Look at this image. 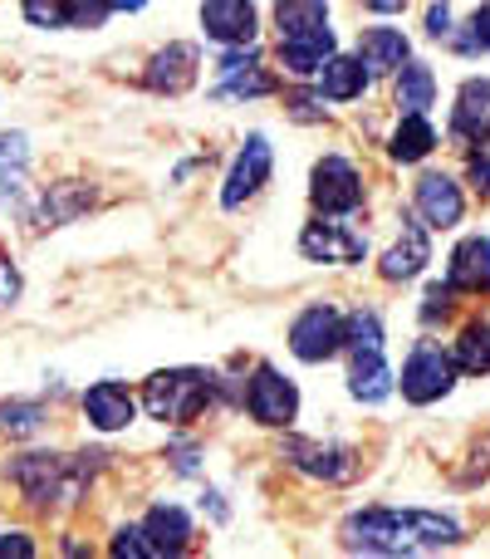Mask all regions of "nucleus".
Listing matches in <instances>:
<instances>
[{
    "instance_id": "nucleus-1",
    "label": "nucleus",
    "mask_w": 490,
    "mask_h": 559,
    "mask_svg": "<svg viewBox=\"0 0 490 559\" xmlns=\"http://www.w3.org/2000/svg\"><path fill=\"white\" fill-rule=\"evenodd\" d=\"M462 540V525L437 511H363L344 521V545L363 555H413Z\"/></svg>"
},
{
    "instance_id": "nucleus-2",
    "label": "nucleus",
    "mask_w": 490,
    "mask_h": 559,
    "mask_svg": "<svg viewBox=\"0 0 490 559\" xmlns=\"http://www.w3.org/2000/svg\"><path fill=\"white\" fill-rule=\"evenodd\" d=\"M104 466V452H79V456H59V452H25L20 462H10V481L25 491L29 506H64L79 501L84 486L94 481V472Z\"/></svg>"
},
{
    "instance_id": "nucleus-3",
    "label": "nucleus",
    "mask_w": 490,
    "mask_h": 559,
    "mask_svg": "<svg viewBox=\"0 0 490 559\" xmlns=\"http://www.w3.org/2000/svg\"><path fill=\"white\" fill-rule=\"evenodd\" d=\"M216 393V378L202 368H163L143 383V407L157 423H192Z\"/></svg>"
},
{
    "instance_id": "nucleus-4",
    "label": "nucleus",
    "mask_w": 490,
    "mask_h": 559,
    "mask_svg": "<svg viewBox=\"0 0 490 559\" xmlns=\"http://www.w3.org/2000/svg\"><path fill=\"white\" fill-rule=\"evenodd\" d=\"M452 388H456V358L446 354L442 344L422 338V344L413 348V358L403 364V397L427 407V403H437V397H446Z\"/></svg>"
},
{
    "instance_id": "nucleus-5",
    "label": "nucleus",
    "mask_w": 490,
    "mask_h": 559,
    "mask_svg": "<svg viewBox=\"0 0 490 559\" xmlns=\"http://www.w3.org/2000/svg\"><path fill=\"white\" fill-rule=\"evenodd\" d=\"M348 344V319L334 305H309L304 314L289 324V348L304 364H328L338 348Z\"/></svg>"
},
{
    "instance_id": "nucleus-6",
    "label": "nucleus",
    "mask_w": 490,
    "mask_h": 559,
    "mask_svg": "<svg viewBox=\"0 0 490 559\" xmlns=\"http://www.w3.org/2000/svg\"><path fill=\"white\" fill-rule=\"evenodd\" d=\"M309 202L319 216H348L363 206V177L348 157H319L314 182H309Z\"/></svg>"
},
{
    "instance_id": "nucleus-7",
    "label": "nucleus",
    "mask_w": 490,
    "mask_h": 559,
    "mask_svg": "<svg viewBox=\"0 0 490 559\" xmlns=\"http://www.w3.org/2000/svg\"><path fill=\"white\" fill-rule=\"evenodd\" d=\"M222 79H216V88L212 94L216 98H226V104H250V98H265V94H275V74H270L265 64H260V55H255V45H231L222 55Z\"/></svg>"
},
{
    "instance_id": "nucleus-8",
    "label": "nucleus",
    "mask_w": 490,
    "mask_h": 559,
    "mask_svg": "<svg viewBox=\"0 0 490 559\" xmlns=\"http://www.w3.org/2000/svg\"><path fill=\"white\" fill-rule=\"evenodd\" d=\"M246 407L260 427H289L299 417V388L289 383L279 368L260 364L255 378H250V388H246Z\"/></svg>"
},
{
    "instance_id": "nucleus-9",
    "label": "nucleus",
    "mask_w": 490,
    "mask_h": 559,
    "mask_svg": "<svg viewBox=\"0 0 490 559\" xmlns=\"http://www.w3.org/2000/svg\"><path fill=\"white\" fill-rule=\"evenodd\" d=\"M270 167H275V153H270V138H265V133H250V138H246V147L236 153L231 173H226V187H222V206H226V212L246 206L250 197H255L260 187L270 182Z\"/></svg>"
},
{
    "instance_id": "nucleus-10",
    "label": "nucleus",
    "mask_w": 490,
    "mask_h": 559,
    "mask_svg": "<svg viewBox=\"0 0 490 559\" xmlns=\"http://www.w3.org/2000/svg\"><path fill=\"white\" fill-rule=\"evenodd\" d=\"M299 251L314 265H358L368 255V241L358 231H348L344 222H309L299 236Z\"/></svg>"
},
{
    "instance_id": "nucleus-11",
    "label": "nucleus",
    "mask_w": 490,
    "mask_h": 559,
    "mask_svg": "<svg viewBox=\"0 0 490 559\" xmlns=\"http://www.w3.org/2000/svg\"><path fill=\"white\" fill-rule=\"evenodd\" d=\"M25 20L39 29H98L113 5L108 0H20Z\"/></svg>"
},
{
    "instance_id": "nucleus-12",
    "label": "nucleus",
    "mask_w": 490,
    "mask_h": 559,
    "mask_svg": "<svg viewBox=\"0 0 490 559\" xmlns=\"http://www.w3.org/2000/svg\"><path fill=\"white\" fill-rule=\"evenodd\" d=\"M202 29L206 39L216 45H255V29H260V15H255V0H202Z\"/></svg>"
},
{
    "instance_id": "nucleus-13",
    "label": "nucleus",
    "mask_w": 490,
    "mask_h": 559,
    "mask_svg": "<svg viewBox=\"0 0 490 559\" xmlns=\"http://www.w3.org/2000/svg\"><path fill=\"white\" fill-rule=\"evenodd\" d=\"M417 216H422L432 231H452L466 216V197H462V187H456V177L427 173L422 182H417Z\"/></svg>"
},
{
    "instance_id": "nucleus-14",
    "label": "nucleus",
    "mask_w": 490,
    "mask_h": 559,
    "mask_svg": "<svg viewBox=\"0 0 490 559\" xmlns=\"http://www.w3.org/2000/svg\"><path fill=\"white\" fill-rule=\"evenodd\" d=\"M84 417H88V427H98V432H123V427L138 417V397L128 393L123 383L104 378V383H94L84 393Z\"/></svg>"
},
{
    "instance_id": "nucleus-15",
    "label": "nucleus",
    "mask_w": 490,
    "mask_h": 559,
    "mask_svg": "<svg viewBox=\"0 0 490 559\" xmlns=\"http://www.w3.org/2000/svg\"><path fill=\"white\" fill-rule=\"evenodd\" d=\"M196 45H167V49H157L153 55V64H147V88L153 94H167V98H177V94H187V88L196 84Z\"/></svg>"
},
{
    "instance_id": "nucleus-16",
    "label": "nucleus",
    "mask_w": 490,
    "mask_h": 559,
    "mask_svg": "<svg viewBox=\"0 0 490 559\" xmlns=\"http://www.w3.org/2000/svg\"><path fill=\"white\" fill-rule=\"evenodd\" d=\"M432 261V241H427V222H413L403 216V236L393 241V251L383 255V280H413L422 275V265Z\"/></svg>"
},
{
    "instance_id": "nucleus-17",
    "label": "nucleus",
    "mask_w": 490,
    "mask_h": 559,
    "mask_svg": "<svg viewBox=\"0 0 490 559\" xmlns=\"http://www.w3.org/2000/svg\"><path fill=\"white\" fill-rule=\"evenodd\" d=\"M358 59L368 64V74H397V69L413 59V45H407L403 29H387V25H373L358 35Z\"/></svg>"
},
{
    "instance_id": "nucleus-18",
    "label": "nucleus",
    "mask_w": 490,
    "mask_h": 559,
    "mask_svg": "<svg viewBox=\"0 0 490 559\" xmlns=\"http://www.w3.org/2000/svg\"><path fill=\"white\" fill-rule=\"evenodd\" d=\"M452 133L466 143H490V79H471L456 94V114H452Z\"/></svg>"
},
{
    "instance_id": "nucleus-19",
    "label": "nucleus",
    "mask_w": 490,
    "mask_h": 559,
    "mask_svg": "<svg viewBox=\"0 0 490 559\" xmlns=\"http://www.w3.org/2000/svg\"><path fill=\"white\" fill-rule=\"evenodd\" d=\"M452 289H466V295H486L490 289V236H466L452 251Z\"/></svg>"
},
{
    "instance_id": "nucleus-20",
    "label": "nucleus",
    "mask_w": 490,
    "mask_h": 559,
    "mask_svg": "<svg viewBox=\"0 0 490 559\" xmlns=\"http://www.w3.org/2000/svg\"><path fill=\"white\" fill-rule=\"evenodd\" d=\"M285 456L289 466H299V472L319 476V481H344L348 466H354V456H348V447H334V442H285Z\"/></svg>"
},
{
    "instance_id": "nucleus-21",
    "label": "nucleus",
    "mask_w": 490,
    "mask_h": 559,
    "mask_svg": "<svg viewBox=\"0 0 490 559\" xmlns=\"http://www.w3.org/2000/svg\"><path fill=\"white\" fill-rule=\"evenodd\" d=\"M348 393L358 403H383L393 393V368H387L383 348H354V368H348Z\"/></svg>"
},
{
    "instance_id": "nucleus-22",
    "label": "nucleus",
    "mask_w": 490,
    "mask_h": 559,
    "mask_svg": "<svg viewBox=\"0 0 490 559\" xmlns=\"http://www.w3.org/2000/svg\"><path fill=\"white\" fill-rule=\"evenodd\" d=\"M143 535L153 545V555H182L192 545V521L182 506H153L143 521Z\"/></svg>"
},
{
    "instance_id": "nucleus-23",
    "label": "nucleus",
    "mask_w": 490,
    "mask_h": 559,
    "mask_svg": "<svg viewBox=\"0 0 490 559\" xmlns=\"http://www.w3.org/2000/svg\"><path fill=\"white\" fill-rule=\"evenodd\" d=\"M334 55V29H319V35H295L279 39V64L295 79H314L324 69V59Z\"/></svg>"
},
{
    "instance_id": "nucleus-24",
    "label": "nucleus",
    "mask_w": 490,
    "mask_h": 559,
    "mask_svg": "<svg viewBox=\"0 0 490 559\" xmlns=\"http://www.w3.org/2000/svg\"><path fill=\"white\" fill-rule=\"evenodd\" d=\"M368 64L354 55H328L324 69H319V88H324V98H334V104H348V98H358L368 88Z\"/></svg>"
},
{
    "instance_id": "nucleus-25",
    "label": "nucleus",
    "mask_w": 490,
    "mask_h": 559,
    "mask_svg": "<svg viewBox=\"0 0 490 559\" xmlns=\"http://www.w3.org/2000/svg\"><path fill=\"white\" fill-rule=\"evenodd\" d=\"M275 29L279 39L319 35L328 29V0H275Z\"/></svg>"
},
{
    "instance_id": "nucleus-26",
    "label": "nucleus",
    "mask_w": 490,
    "mask_h": 559,
    "mask_svg": "<svg viewBox=\"0 0 490 559\" xmlns=\"http://www.w3.org/2000/svg\"><path fill=\"white\" fill-rule=\"evenodd\" d=\"M88 206H94V192H88V187L59 182L55 192L35 206V226H64V222H74V216H84Z\"/></svg>"
},
{
    "instance_id": "nucleus-27",
    "label": "nucleus",
    "mask_w": 490,
    "mask_h": 559,
    "mask_svg": "<svg viewBox=\"0 0 490 559\" xmlns=\"http://www.w3.org/2000/svg\"><path fill=\"white\" fill-rule=\"evenodd\" d=\"M25 167H29V138L0 133V206L25 192Z\"/></svg>"
},
{
    "instance_id": "nucleus-28",
    "label": "nucleus",
    "mask_w": 490,
    "mask_h": 559,
    "mask_svg": "<svg viewBox=\"0 0 490 559\" xmlns=\"http://www.w3.org/2000/svg\"><path fill=\"white\" fill-rule=\"evenodd\" d=\"M432 104H437L432 69L417 64V59H407V64L397 69V108H403V114H427Z\"/></svg>"
},
{
    "instance_id": "nucleus-29",
    "label": "nucleus",
    "mask_w": 490,
    "mask_h": 559,
    "mask_svg": "<svg viewBox=\"0 0 490 559\" xmlns=\"http://www.w3.org/2000/svg\"><path fill=\"white\" fill-rule=\"evenodd\" d=\"M432 147H437V128L427 123V114H403V123H397L387 153H393L397 163H422Z\"/></svg>"
},
{
    "instance_id": "nucleus-30",
    "label": "nucleus",
    "mask_w": 490,
    "mask_h": 559,
    "mask_svg": "<svg viewBox=\"0 0 490 559\" xmlns=\"http://www.w3.org/2000/svg\"><path fill=\"white\" fill-rule=\"evenodd\" d=\"M452 358H456V368H462V373H471V378L490 373V324H486V319H471V324L462 329Z\"/></svg>"
},
{
    "instance_id": "nucleus-31",
    "label": "nucleus",
    "mask_w": 490,
    "mask_h": 559,
    "mask_svg": "<svg viewBox=\"0 0 490 559\" xmlns=\"http://www.w3.org/2000/svg\"><path fill=\"white\" fill-rule=\"evenodd\" d=\"M39 427H45V407H39V403H5V407H0V432L35 437Z\"/></svg>"
},
{
    "instance_id": "nucleus-32",
    "label": "nucleus",
    "mask_w": 490,
    "mask_h": 559,
    "mask_svg": "<svg viewBox=\"0 0 490 559\" xmlns=\"http://www.w3.org/2000/svg\"><path fill=\"white\" fill-rule=\"evenodd\" d=\"M348 348H383V319L373 309L348 314Z\"/></svg>"
},
{
    "instance_id": "nucleus-33",
    "label": "nucleus",
    "mask_w": 490,
    "mask_h": 559,
    "mask_svg": "<svg viewBox=\"0 0 490 559\" xmlns=\"http://www.w3.org/2000/svg\"><path fill=\"white\" fill-rule=\"evenodd\" d=\"M462 49H490V0L471 15V29H466Z\"/></svg>"
},
{
    "instance_id": "nucleus-34",
    "label": "nucleus",
    "mask_w": 490,
    "mask_h": 559,
    "mask_svg": "<svg viewBox=\"0 0 490 559\" xmlns=\"http://www.w3.org/2000/svg\"><path fill=\"white\" fill-rule=\"evenodd\" d=\"M113 555H153V545H147L143 525H128V531L113 535Z\"/></svg>"
},
{
    "instance_id": "nucleus-35",
    "label": "nucleus",
    "mask_w": 490,
    "mask_h": 559,
    "mask_svg": "<svg viewBox=\"0 0 490 559\" xmlns=\"http://www.w3.org/2000/svg\"><path fill=\"white\" fill-rule=\"evenodd\" d=\"M452 295H456L452 280H446V285H432V289H427V305H422V319H427V324H432L437 314H446V309H452Z\"/></svg>"
},
{
    "instance_id": "nucleus-36",
    "label": "nucleus",
    "mask_w": 490,
    "mask_h": 559,
    "mask_svg": "<svg viewBox=\"0 0 490 559\" xmlns=\"http://www.w3.org/2000/svg\"><path fill=\"white\" fill-rule=\"evenodd\" d=\"M466 177H471V187L490 202V153H471V157H466Z\"/></svg>"
},
{
    "instance_id": "nucleus-37",
    "label": "nucleus",
    "mask_w": 490,
    "mask_h": 559,
    "mask_svg": "<svg viewBox=\"0 0 490 559\" xmlns=\"http://www.w3.org/2000/svg\"><path fill=\"white\" fill-rule=\"evenodd\" d=\"M427 35H432V39L452 35V5H446V0H437V5L427 10Z\"/></svg>"
},
{
    "instance_id": "nucleus-38",
    "label": "nucleus",
    "mask_w": 490,
    "mask_h": 559,
    "mask_svg": "<svg viewBox=\"0 0 490 559\" xmlns=\"http://www.w3.org/2000/svg\"><path fill=\"white\" fill-rule=\"evenodd\" d=\"M15 299H20V271L5 261V255H0V309L15 305Z\"/></svg>"
},
{
    "instance_id": "nucleus-39",
    "label": "nucleus",
    "mask_w": 490,
    "mask_h": 559,
    "mask_svg": "<svg viewBox=\"0 0 490 559\" xmlns=\"http://www.w3.org/2000/svg\"><path fill=\"white\" fill-rule=\"evenodd\" d=\"M5 555L29 559V555H35V545H29V535H25V531H10V535H0V559H5Z\"/></svg>"
},
{
    "instance_id": "nucleus-40",
    "label": "nucleus",
    "mask_w": 490,
    "mask_h": 559,
    "mask_svg": "<svg viewBox=\"0 0 490 559\" xmlns=\"http://www.w3.org/2000/svg\"><path fill=\"white\" fill-rule=\"evenodd\" d=\"M368 10H378V15H397V10H407V0H363Z\"/></svg>"
},
{
    "instance_id": "nucleus-41",
    "label": "nucleus",
    "mask_w": 490,
    "mask_h": 559,
    "mask_svg": "<svg viewBox=\"0 0 490 559\" xmlns=\"http://www.w3.org/2000/svg\"><path fill=\"white\" fill-rule=\"evenodd\" d=\"M108 5H113V10H128V15H133V10H143L147 0H108Z\"/></svg>"
}]
</instances>
